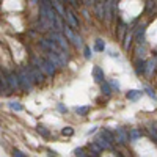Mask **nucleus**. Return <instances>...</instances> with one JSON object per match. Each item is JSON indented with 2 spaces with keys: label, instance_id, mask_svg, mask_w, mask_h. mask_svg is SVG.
Wrapping results in <instances>:
<instances>
[{
  "label": "nucleus",
  "instance_id": "nucleus-34",
  "mask_svg": "<svg viewBox=\"0 0 157 157\" xmlns=\"http://www.w3.org/2000/svg\"><path fill=\"white\" fill-rule=\"evenodd\" d=\"M30 2H32V3H36V2H38V0H30Z\"/></svg>",
  "mask_w": 157,
  "mask_h": 157
},
{
  "label": "nucleus",
  "instance_id": "nucleus-1",
  "mask_svg": "<svg viewBox=\"0 0 157 157\" xmlns=\"http://www.w3.org/2000/svg\"><path fill=\"white\" fill-rule=\"evenodd\" d=\"M17 74H19L21 88H22L24 91H30V90H32V86H33V82H35V78H33V75H32L30 69H29V68H21Z\"/></svg>",
  "mask_w": 157,
  "mask_h": 157
},
{
  "label": "nucleus",
  "instance_id": "nucleus-30",
  "mask_svg": "<svg viewBox=\"0 0 157 157\" xmlns=\"http://www.w3.org/2000/svg\"><path fill=\"white\" fill-rule=\"evenodd\" d=\"M110 85H112V88H113V90H116V91L120 90V83H118L116 80H112V82H110Z\"/></svg>",
  "mask_w": 157,
  "mask_h": 157
},
{
  "label": "nucleus",
  "instance_id": "nucleus-29",
  "mask_svg": "<svg viewBox=\"0 0 157 157\" xmlns=\"http://www.w3.org/2000/svg\"><path fill=\"white\" fill-rule=\"evenodd\" d=\"M85 58H86V60L91 58V49H90V47H85Z\"/></svg>",
  "mask_w": 157,
  "mask_h": 157
},
{
  "label": "nucleus",
  "instance_id": "nucleus-24",
  "mask_svg": "<svg viewBox=\"0 0 157 157\" xmlns=\"http://www.w3.org/2000/svg\"><path fill=\"white\" fill-rule=\"evenodd\" d=\"M61 134H63V135H66V137H71V135L74 134V130H72L71 127H64V129L61 130Z\"/></svg>",
  "mask_w": 157,
  "mask_h": 157
},
{
  "label": "nucleus",
  "instance_id": "nucleus-7",
  "mask_svg": "<svg viewBox=\"0 0 157 157\" xmlns=\"http://www.w3.org/2000/svg\"><path fill=\"white\" fill-rule=\"evenodd\" d=\"M129 134L126 132V130L123 129V127H118L116 129V141L120 143V145H126V143L129 141Z\"/></svg>",
  "mask_w": 157,
  "mask_h": 157
},
{
  "label": "nucleus",
  "instance_id": "nucleus-3",
  "mask_svg": "<svg viewBox=\"0 0 157 157\" xmlns=\"http://www.w3.org/2000/svg\"><path fill=\"white\" fill-rule=\"evenodd\" d=\"M49 38H50V39H54V41H55L63 50H66V52H68V41H66V38H64L60 32H50Z\"/></svg>",
  "mask_w": 157,
  "mask_h": 157
},
{
  "label": "nucleus",
  "instance_id": "nucleus-2",
  "mask_svg": "<svg viewBox=\"0 0 157 157\" xmlns=\"http://www.w3.org/2000/svg\"><path fill=\"white\" fill-rule=\"evenodd\" d=\"M63 32L66 33V38L69 39V41H71L75 47H83V41H82V38H80V36H77V35L71 30V27L64 25V30H63Z\"/></svg>",
  "mask_w": 157,
  "mask_h": 157
},
{
  "label": "nucleus",
  "instance_id": "nucleus-12",
  "mask_svg": "<svg viewBox=\"0 0 157 157\" xmlns=\"http://www.w3.org/2000/svg\"><path fill=\"white\" fill-rule=\"evenodd\" d=\"M141 94H143V91H138V90H130V91H127V93H126V98H127L129 101H137Z\"/></svg>",
  "mask_w": 157,
  "mask_h": 157
},
{
  "label": "nucleus",
  "instance_id": "nucleus-27",
  "mask_svg": "<svg viewBox=\"0 0 157 157\" xmlns=\"http://www.w3.org/2000/svg\"><path fill=\"white\" fill-rule=\"evenodd\" d=\"M13 155H16V157H25V154H24L22 151H19V149H14V151H13Z\"/></svg>",
  "mask_w": 157,
  "mask_h": 157
},
{
  "label": "nucleus",
  "instance_id": "nucleus-14",
  "mask_svg": "<svg viewBox=\"0 0 157 157\" xmlns=\"http://www.w3.org/2000/svg\"><path fill=\"white\" fill-rule=\"evenodd\" d=\"M10 88V83H8V78H6V75L2 72V80H0V91L2 93H6V90Z\"/></svg>",
  "mask_w": 157,
  "mask_h": 157
},
{
  "label": "nucleus",
  "instance_id": "nucleus-18",
  "mask_svg": "<svg viewBox=\"0 0 157 157\" xmlns=\"http://www.w3.org/2000/svg\"><path fill=\"white\" fill-rule=\"evenodd\" d=\"M94 50H98V52H104V50H105V44H104L102 39H96V43H94Z\"/></svg>",
  "mask_w": 157,
  "mask_h": 157
},
{
  "label": "nucleus",
  "instance_id": "nucleus-9",
  "mask_svg": "<svg viewBox=\"0 0 157 157\" xmlns=\"http://www.w3.org/2000/svg\"><path fill=\"white\" fill-rule=\"evenodd\" d=\"M93 77H94V82H96V83L105 82V80H104V78H105V77H104V71H102L99 66H94V68H93Z\"/></svg>",
  "mask_w": 157,
  "mask_h": 157
},
{
  "label": "nucleus",
  "instance_id": "nucleus-21",
  "mask_svg": "<svg viewBox=\"0 0 157 157\" xmlns=\"http://www.w3.org/2000/svg\"><path fill=\"white\" fill-rule=\"evenodd\" d=\"M129 137H130V140H138L141 137V134L138 132L137 129H132V130H130V134H129Z\"/></svg>",
  "mask_w": 157,
  "mask_h": 157
},
{
  "label": "nucleus",
  "instance_id": "nucleus-25",
  "mask_svg": "<svg viewBox=\"0 0 157 157\" xmlns=\"http://www.w3.org/2000/svg\"><path fill=\"white\" fill-rule=\"evenodd\" d=\"M154 8H155L154 2H152V0H148V3H146V10H148V13H152Z\"/></svg>",
  "mask_w": 157,
  "mask_h": 157
},
{
  "label": "nucleus",
  "instance_id": "nucleus-19",
  "mask_svg": "<svg viewBox=\"0 0 157 157\" xmlns=\"http://www.w3.org/2000/svg\"><path fill=\"white\" fill-rule=\"evenodd\" d=\"M8 105H10V109H11L13 112H22V105H21L19 102H16V101H13V102H10Z\"/></svg>",
  "mask_w": 157,
  "mask_h": 157
},
{
  "label": "nucleus",
  "instance_id": "nucleus-28",
  "mask_svg": "<svg viewBox=\"0 0 157 157\" xmlns=\"http://www.w3.org/2000/svg\"><path fill=\"white\" fill-rule=\"evenodd\" d=\"M145 91H146V94H148L149 98H152V99H155V94H154V91H152L151 88H146Z\"/></svg>",
  "mask_w": 157,
  "mask_h": 157
},
{
  "label": "nucleus",
  "instance_id": "nucleus-23",
  "mask_svg": "<svg viewBox=\"0 0 157 157\" xmlns=\"http://www.w3.org/2000/svg\"><path fill=\"white\" fill-rule=\"evenodd\" d=\"M38 132H39V134H41L43 137H46V138H47V137L50 135V134L47 132V130H46V127H43V126H38Z\"/></svg>",
  "mask_w": 157,
  "mask_h": 157
},
{
  "label": "nucleus",
  "instance_id": "nucleus-8",
  "mask_svg": "<svg viewBox=\"0 0 157 157\" xmlns=\"http://www.w3.org/2000/svg\"><path fill=\"white\" fill-rule=\"evenodd\" d=\"M66 21H68V24L71 25L72 29H78V19L75 17L72 10H66Z\"/></svg>",
  "mask_w": 157,
  "mask_h": 157
},
{
  "label": "nucleus",
  "instance_id": "nucleus-15",
  "mask_svg": "<svg viewBox=\"0 0 157 157\" xmlns=\"http://www.w3.org/2000/svg\"><path fill=\"white\" fill-rule=\"evenodd\" d=\"M135 71H137V74H141V72H145V71H146V63L143 61V60H141V61L138 60V61L135 63Z\"/></svg>",
  "mask_w": 157,
  "mask_h": 157
},
{
  "label": "nucleus",
  "instance_id": "nucleus-26",
  "mask_svg": "<svg viewBox=\"0 0 157 157\" xmlns=\"http://www.w3.org/2000/svg\"><path fill=\"white\" fill-rule=\"evenodd\" d=\"M74 154H75L77 157H85V155H86V154L83 152V149H82V148H77V149L74 151Z\"/></svg>",
  "mask_w": 157,
  "mask_h": 157
},
{
  "label": "nucleus",
  "instance_id": "nucleus-13",
  "mask_svg": "<svg viewBox=\"0 0 157 157\" xmlns=\"http://www.w3.org/2000/svg\"><path fill=\"white\" fill-rule=\"evenodd\" d=\"M145 30H146V25H140V27L137 29V33H135V36H137V41L141 44L143 41H145Z\"/></svg>",
  "mask_w": 157,
  "mask_h": 157
},
{
  "label": "nucleus",
  "instance_id": "nucleus-31",
  "mask_svg": "<svg viewBox=\"0 0 157 157\" xmlns=\"http://www.w3.org/2000/svg\"><path fill=\"white\" fill-rule=\"evenodd\" d=\"M98 2V0H83V3L86 5V6H91V5H94Z\"/></svg>",
  "mask_w": 157,
  "mask_h": 157
},
{
  "label": "nucleus",
  "instance_id": "nucleus-22",
  "mask_svg": "<svg viewBox=\"0 0 157 157\" xmlns=\"http://www.w3.org/2000/svg\"><path fill=\"white\" fill-rule=\"evenodd\" d=\"M101 134H102L104 137H105V138H107V140H109L110 143H113V141H115V138H113V135H112V132H109V130H102V132H101Z\"/></svg>",
  "mask_w": 157,
  "mask_h": 157
},
{
  "label": "nucleus",
  "instance_id": "nucleus-33",
  "mask_svg": "<svg viewBox=\"0 0 157 157\" xmlns=\"http://www.w3.org/2000/svg\"><path fill=\"white\" fill-rule=\"evenodd\" d=\"M94 132H96V127H93V129H90V130H88V135H91V134H94Z\"/></svg>",
  "mask_w": 157,
  "mask_h": 157
},
{
  "label": "nucleus",
  "instance_id": "nucleus-10",
  "mask_svg": "<svg viewBox=\"0 0 157 157\" xmlns=\"http://www.w3.org/2000/svg\"><path fill=\"white\" fill-rule=\"evenodd\" d=\"M96 143H98V146H99L101 149H109V148L112 146V143H110V141H109L105 137H104L102 134H101V135L96 138Z\"/></svg>",
  "mask_w": 157,
  "mask_h": 157
},
{
  "label": "nucleus",
  "instance_id": "nucleus-17",
  "mask_svg": "<svg viewBox=\"0 0 157 157\" xmlns=\"http://www.w3.org/2000/svg\"><path fill=\"white\" fill-rule=\"evenodd\" d=\"M101 91H102V93L105 94V96H110L112 88H110V85H109L107 82H102V83H101Z\"/></svg>",
  "mask_w": 157,
  "mask_h": 157
},
{
  "label": "nucleus",
  "instance_id": "nucleus-11",
  "mask_svg": "<svg viewBox=\"0 0 157 157\" xmlns=\"http://www.w3.org/2000/svg\"><path fill=\"white\" fill-rule=\"evenodd\" d=\"M54 6L57 8V11L60 13L61 17H66V11H64V6H63V0H52Z\"/></svg>",
  "mask_w": 157,
  "mask_h": 157
},
{
  "label": "nucleus",
  "instance_id": "nucleus-32",
  "mask_svg": "<svg viewBox=\"0 0 157 157\" xmlns=\"http://www.w3.org/2000/svg\"><path fill=\"white\" fill-rule=\"evenodd\" d=\"M58 110H60V112H63V113L66 112V109H64V105H61V104H58Z\"/></svg>",
  "mask_w": 157,
  "mask_h": 157
},
{
  "label": "nucleus",
  "instance_id": "nucleus-16",
  "mask_svg": "<svg viewBox=\"0 0 157 157\" xmlns=\"http://www.w3.org/2000/svg\"><path fill=\"white\" fill-rule=\"evenodd\" d=\"M90 112V105H83V107H75V113L78 116H85Z\"/></svg>",
  "mask_w": 157,
  "mask_h": 157
},
{
  "label": "nucleus",
  "instance_id": "nucleus-4",
  "mask_svg": "<svg viewBox=\"0 0 157 157\" xmlns=\"http://www.w3.org/2000/svg\"><path fill=\"white\" fill-rule=\"evenodd\" d=\"M3 74H5L6 78H8V83H10V88H11V90H16V88L21 86L19 74H16V72H8V71H3Z\"/></svg>",
  "mask_w": 157,
  "mask_h": 157
},
{
  "label": "nucleus",
  "instance_id": "nucleus-5",
  "mask_svg": "<svg viewBox=\"0 0 157 157\" xmlns=\"http://www.w3.org/2000/svg\"><path fill=\"white\" fill-rule=\"evenodd\" d=\"M39 44H41V47L44 49V50H47V52H50V50H55V52H58L61 47L54 41V39H41V41H39Z\"/></svg>",
  "mask_w": 157,
  "mask_h": 157
},
{
  "label": "nucleus",
  "instance_id": "nucleus-20",
  "mask_svg": "<svg viewBox=\"0 0 157 157\" xmlns=\"http://www.w3.org/2000/svg\"><path fill=\"white\" fill-rule=\"evenodd\" d=\"M132 38H134V32H127V35H126V41H124V49H129L130 43H132Z\"/></svg>",
  "mask_w": 157,
  "mask_h": 157
},
{
  "label": "nucleus",
  "instance_id": "nucleus-6",
  "mask_svg": "<svg viewBox=\"0 0 157 157\" xmlns=\"http://www.w3.org/2000/svg\"><path fill=\"white\" fill-rule=\"evenodd\" d=\"M29 69H30V72H32V75H33V78H35V82L36 83H41L43 82V69L39 68V66H36V64H32V66H29Z\"/></svg>",
  "mask_w": 157,
  "mask_h": 157
}]
</instances>
